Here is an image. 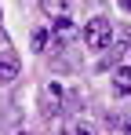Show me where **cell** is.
<instances>
[{"label":"cell","instance_id":"6da1fadb","mask_svg":"<svg viewBox=\"0 0 131 135\" xmlns=\"http://www.w3.org/2000/svg\"><path fill=\"white\" fill-rule=\"evenodd\" d=\"M80 40H84L91 51H106V47L113 44V22H109L106 15H95L91 22H84V29H80Z\"/></svg>","mask_w":131,"mask_h":135},{"label":"cell","instance_id":"9c48e42d","mask_svg":"<svg viewBox=\"0 0 131 135\" xmlns=\"http://www.w3.org/2000/svg\"><path fill=\"white\" fill-rule=\"evenodd\" d=\"M120 7H124V11H131V0H120Z\"/></svg>","mask_w":131,"mask_h":135},{"label":"cell","instance_id":"8fae6325","mask_svg":"<svg viewBox=\"0 0 131 135\" xmlns=\"http://www.w3.org/2000/svg\"><path fill=\"white\" fill-rule=\"evenodd\" d=\"M0 40H4V29H0Z\"/></svg>","mask_w":131,"mask_h":135},{"label":"cell","instance_id":"52a82bcc","mask_svg":"<svg viewBox=\"0 0 131 135\" xmlns=\"http://www.w3.org/2000/svg\"><path fill=\"white\" fill-rule=\"evenodd\" d=\"M66 135H95V128L84 124V120H69V124H66Z\"/></svg>","mask_w":131,"mask_h":135},{"label":"cell","instance_id":"8992f818","mask_svg":"<svg viewBox=\"0 0 131 135\" xmlns=\"http://www.w3.org/2000/svg\"><path fill=\"white\" fill-rule=\"evenodd\" d=\"M40 7L47 15H55V18H66V11H69V0H40Z\"/></svg>","mask_w":131,"mask_h":135},{"label":"cell","instance_id":"7a4b0ae2","mask_svg":"<svg viewBox=\"0 0 131 135\" xmlns=\"http://www.w3.org/2000/svg\"><path fill=\"white\" fill-rule=\"evenodd\" d=\"M40 110L47 113V117H55V113H62V88L51 80V84H44L40 91Z\"/></svg>","mask_w":131,"mask_h":135},{"label":"cell","instance_id":"3957f363","mask_svg":"<svg viewBox=\"0 0 131 135\" xmlns=\"http://www.w3.org/2000/svg\"><path fill=\"white\" fill-rule=\"evenodd\" d=\"M80 37V29L69 22V18H55V26H51V40H55V47H66V44H73Z\"/></svg>","mask_w":131,"mask_h":135},{"label":"cell","instance_id":"277c9868","mask_svg":"<svg viewBox=\"0 0 131 135\" xmlns=\"http://www.w3.org/2000/svg\"><path fill=\"white\" fill-rule=\"evenodd\" d=\"M18 69H22V62H18L15 51H0V84L18 80Z\"/></svg>","mask_w":131,"mask_h":135},{"label":"cell","instance_id":"30bf717a","mask_svg":"<svg viewBox=\"0 0 131 135\" xmlns=\"http://www.w3.org/2000/svg\"><path fill=\"white\" fill-rule=\"evenodd\" d=\"M124 135H131V120H128V124H124Z\"/></svg>","mask_w":131,"mask_h":135},{"label":"cell","instance_id":"5b68a950","mask_svg":"<svg viewBox=\"0 0 131 135\" xmlns=\"http://www.w3.org/2000/svg\"><path fill=\"white\" fill-rule=\"evenodd\" d=\"M113 95H131V69L128 66L113 69Z\"/></svg>","mask_w":131,"mask_h":135},{"label":"cell","instance_id":"ba28073f","mask_svg":"<svg viewBox=\"0 0 131 135\" xmlns=\"http://www.w3.org/2000/svg\"><path fill=\"white\" fill-rule=\"evenodd\" d=\"M44 44H47V33L37 29V33H33V51H44Z\"/></svg>","mask_w":131,"mask_h":135}]
</instances>
